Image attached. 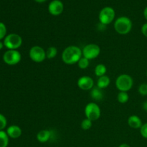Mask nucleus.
<instances>
[{"label":"nucleus","mask_w":147,"mask_h":147,"mask_svg":"<svg viewBox=\"0 0 147 147\" xmlns=\"http://www.w3.org/2000/svg\"><path fill=\"white\" fill-rule=\"evenodd\" d=\"M82 55V50L78 47L74 45L68 46L63 52L62 60L65 64L73 65L78 63Z\"/></svg>","instance_id":"f257e3e1"},{"label":"nucleus","mask_w":147,"mask_h":147,"mask_svg":"<svg viewBox=\"0 0 147 147\" xmlns=\"http://www.w3.org/2000/svg\"><path fill=\"white\" fill-rule=\"evenodd\" d=\"M115 30L120 34H127L132 29V22L129 17H121L115 21Z\"/></svg>","instance_id":"f03ea898"},{"label":"nucleus","mask_w":147,"mask_h":147,"mask_svg":"<svg viewBox=\"0 0 147 147\" xmlns=\"http://www.w3.org/2000/svg\"><path fill=\"white\" fill-rule=\"evenodd\" d=\"M133 78L127 74L120 75L116 80V86L118 90L120 91H129L133 87Z\"/></svg>","instance_id":"7ed1b4c3"},{"label":"nucleus","mask_w":147,"mask_h":147,"mask_svg":"<svg viewBox=\"0 0 147 147\" xmlns=\"http://www.w3.org/2000/svg\"><path fill=\"white\" fill-rule=\"evenodd\" d=\"M3 43L8 50H17L21 47L22 44V38L18 34L11 33L6 36Z\"/></svg>","instance_id":"20e7f679"},{"label":"nucleus","mask_w":147,"mask_h":147,"mask_svg":"<svg viewBox=\"0 0 147 147\" xmlns=\"http://www.w3.org/2000/svg\"><path fill=\"white\" fill-rule=\"evenodd\" d=\"M100 109L95 103H89L86 105L85 108V115L86 116V119H89L91 121L98 120L100 118Z\"/></svg>","instance_id":"39448f33"},{"label":"nucleus","mask_w":147,"mask_h":147,"mask_svg":"<svg viewBox=\"0 0 147 147\" xmlns=\"http://www.w3.org/2000/svg\"><path fill=\"white\" fill-rule=\"evenodd\" d=\"M116 12L112 7H106L102 9L99 13V21L104 25L111 24L113 21Z\"/></svg>","instance_id":"423d86ee"},{"label":"nucleus","mask_w":147,"mask_h":147,"mask_svg":"<svg viewBox=\"0 0 147 147\" xmlns=\"http://www.w3.org/2000/svg\"><path fill=\"white\" fill-rule=\"evenodd\" d=\"M21 54L17 50H8L3 55V60L9 65H14L21 61Z\"/></svg>","instance_id":"0eeeda50"},{"label":"nucleus","mask_w":147,"mask_h":147,"mask_svg":"<svg viewBox=\"0 0 147 147\" xmlns=\"http://www.w3.org/2000/svg\"><path fill=\"white\" fill-rule=\"evenodd\" d=\"M100 48L98 45L96 44H88L83 47L82 50L83 56L88 60H93V59L98 57L100 55Z\"/></svg>","instance_id":"6e6552de"},{"label":"nucleus","mask_w":147,"mask_h":147,"mask_svg":"<svg viewBox=\"0 0 147 147\" xmlns=\"http://www.w3.org/2000/svg\"><path fill=\"white\" fill-rule=\"evenodd\" d=\"M30 57L34 63H42L45 60L46 51L40 46H33L30 50Z\"/></svg>","instance_id":"1a4fd4ad"},{"label":"nucleus","mask_w":147,"mask_h":147,"mask_svg":"<svg viewBox=\"0 0 147 147\" xmlns=\"http://www.w3.org/2000/svg\"><path fill=\"white\" fill-rule=\"evenodd\" d=\"M64 9L63 3L60 0H53L49 4L48 11L53 16H58L63 13Z\"/></svg>","instance_id":"9d476101"},{"label":"nucleus","mask_w":147,"mask_h":147,"mask_svg":"<svg viewBox=\"0 0 147 147\" xmlns=\"http://www.w3.org/2000/svg\"><path fill=\"white\" fill-rule=\"evenodd\" d=\"M93 86H94V81L89 76H83L78 80V86L81 90H89L93 88Z\"/></svg>","instance_id":"9b49d317"},{"label":"nucleus","mask_w":147,"mask_h":147,"mask_svg":"<svg viewBox=\"0 0 147 147\" xmlns=\"http://www.w3.org/2000/svg\"><path fill=\"white\" fill-rule=\"evenodd\" d=\"M7 134L11 139H18L22 135V129L17 125H11L7 129Z\"/></svg>","instance_id":"f8f14e48"},{"label":"nucleus","mask_w":147,"mask_h":147,"mask_svg":"<svg viewBox=\"0 0 147 147\" xmlns=\"http://www.w3.org/2000/svg\"><path fill=\"white\" fill-rule=\"evenodd\" d=\"M128 124L133 129H141L142 126V121L140 118L137 116H131L128 119Z\"/></svg>","instance_id":"ddd939ff"},{"label":"nucleus","mask_w":147,"mask_h":147,"mask_svg":"<svg viewBox=\"0 0 147 147\" xmlns=\"http://www.w3.org/2000/svg\"><path fill=\"white\" fill-rule=\"evenodd\" d=\"M51 137V132L47 129H43L40 131L37 134V139L41 143H45L48 142Z\"/></svg>","instance_id":"4468645a"},{"label":"nucleus","mask_w":147,"mask_h":147,"mask_svg":"<svg viewBox=\"0 0 147 147\" xmlns=\"http://www.w3.org/2000/svg\"><path fill=\"white\" fill-rule=\"evenodd\" d=\"M110 83L111 80L109 77H108L107 76H101L99 78L97 81V87L100 89L106 88L110 85Z\"/></svg>","instance_id":"2eb2a0df"},{"label":"nucleus","mask_w":147,"mask_h":147,"mask_svg":"<svg viewBox=\"0 0 147 147\" xmlns=\"http://www.w3.org/2000/svg\"><path fill=\"white\" fill-rule=\"evenodd\" d=\"M102 89H100L99 88H94L91 90L90 92V96L92 98L96 100H100L103 98V93L102 92Z\"/></svg>","instance_id":"dca6fc26"},{"label":"nucleus","mask_w":147,"mask_h":147,"mask_svg":"<svg viewBox=\"0 0 147 147\" xmlns=\"http://www.w3.org/2000/svg\"><path fill=\"white\" fill-rule=\"evenodd\" d=\"M9 144V136L7 132L0 131V147H7Z\"/></svg>","instance_id":"f3484780"},{"label":"nucleus","mask_w":147,"mask_h":147,"mask_svg":"<svg viewBox=\"0 0 147 147\" xmlns=\"http://www.w3.org/2000/svg\"><path fill=\"white\" fill-rule=\"evenodd\" d=\"M107 72V68L106 66L103 64H99L95 68V74L98 77H101V76H106V73Z\"/></svg>","instance_id":"a211bd4d"},{"label":"nucleus","mask_w":147,"mask_h":147,"mask_svg":"<svg viewBox=\"0 0 147 147\" xmlns=\"http://www.w3.org/2000/svg\"><path fill=\"white\" fill-rule=\"evenodd\" d=\"M129 94L127 93V92L120 91L118 93L117 100L121 103H127L128 100H129Z\"/></svg>","instance_id":"6ab92c4d"},{"label":"nucleus","mask_w":147,"mask_h":147,"mask_svg":"<svg viewBox=\"0 0 147 147\" xmlns=\"http://www.w3.org/2000/svg\"><path fill=\"white\" fill-rule=\"evenodd\" d=\"M57 54V50L55 47H50L46 50V57L48 59H53L55 57Z\"/></svg>","instance_id":"aec40b11"},{"label":"nucleus","mask_w":147,"mask_h":147,"mask_svg":"<svg viewBox=\"0 0 147 147\" xmlns=\"http://www.w3.org/2000/svg\"><path fill=\"white\" fill-rule=\"evenodd\" d=\"M78 65L80 69H86L89 66V60L84 57H82L78 62Z\"/></svg>","instance_id":"412c9836"},{"label":"nucleus","mask_w":147,"mask_h":147,"mask_svg":"<svg viewBox=\"0 0 147 147\" xmlns=\"http://www.w3.org/2000/svg\"><path fill=\"white\" fill-rule=\"evenodd\" d=\"M92 126V121L88 119H85L81 122V128L83 130H88L91 128Z\"/></svg>","instance_id":"4be33fe9"},{"label":"nucleus","mask_w":147,"mask_h":147,"mask_svg":"<svg viewBox=\"0 0 147 147\" xmlns=\"http://www.w3.org/2000/svg\"><path fill=\"white\" fill-rule=\"evenodd\" d=\"M7 36V27L3 22H0V40Z\"/></svg>","instance_id":"5701e85b"},{"label":"nucleus","mask_w":147,"mask_h":147,"mask_svg":"<svg viewBox=\"0 0 147 147\" xmlns=\"http://www.w3.org/2000/svg\"><path fill=\"white\" fill-rule=\"evenodd\" d=\"M7 121L6 117L4 115L0 113V131H3V129H5V127L7 126Z\"/></svg>","instance_id":"b1692460"},{"label":"nucleus","mask_w":147,"mask_h":147,"mask_svg":"<svg viewBox=\"0 0 147 147\" xmlns=\"http://www.w3.org/2000/svg\"><path fill=\"white\" fill-rule=\"evenodd\" d=\"M139 93L142 96H147V83H142L139 86Z\"/></svg>","instance_id":"393cba45"},{"label":"nucleus","mask_w":147,"mask_h":147,"mask_svg":"<svg viewBox=\"0 0 147 147\" xmlns=\"http://www.w3.org/2000/svg\"><path fill=\"white\" fill-rule=\"evenodd\" d=\"M141 135L145 139H147V123L142 125L140 129Z\"/></svg>","instance_id":"a878e982"},{"label":"nucleus","mask_w":147,"mask_h":147,"mask_svg":"<svg viewBox=\"0 0 147 147\" xmlns=\"http://www.w3.org/2000/svg\"><path fill=\"white\" fill-rule=\"evenodd\" d=\"M142 33L144 36L147 37V23H145L142 27Z\"/></svg>","instance_id":"bb28decb"},{"label":"nucleus","mask_w":147,"mask_h":147,"mask_svg":"<svg viewBox=\"0 0 147 147\" xmlns=\"http://www.w3.org/2000/svg\"><path fill=\"white\" fill-rule=\"evenodd\" d=\"M143 109L144 111H146L147 112V100H146V101L145 102H144V103H143Z\"/></svg>","instance_id":"cd10ccee"},{"label":"nucleus","mask_w":147,"mask_h":147,"mask_svg":"<svg viewBox=\"0 0 147 147\" xmlns=\"http://www.w3.org/2000/svg\"><path fill=\"white\" fill-rule=\"evenodd\" d=\"M144 16L145 19L147 20V7L145 8L144 11Z\"/></svg>","instance_id":"c85d7f7f"},{"label":"nucleus","mask_w":147,"mask_h":147,"mask_svg":"<svg viewBox=\"0 0 147 147\" xmlns=\"http://www.w3.org/2000/svg\"><path fill=\"white\" fill-rule=\"evenodd\" d=\"M119 147H130V146L129 144H122Z\"/></svg>","instance_id":"c756f323"},{"label":"nucleus","mask_w":147,"mask_h":147,"mask_svg":"<svg viewBox=\"0 0 147 147\" xmlns=\"http://www.w3.org/2000/svg\"><path fill=\"white\" fill-rule=\"evenodd\" d=\"M35 1H37V2L38 3H43L45 2V1H47V0H34Z\"/></svg>","instance_id":"7c9ffc66"},{"label":"nucleus","mask_w":147,"mask_h":147,"mask_svg":"<svg viewBox=\"0 0 147 147\" xmlns=\"http://www.w3.org/2000/svg\"><path fill=\"white\" fill-rule=\"evenodd\" d=\"M3 47H4V43L0 41V50L3 48Z\"/></svg>","instance_id":"2f4dec72"},{"label":"nucleus","mask_w":147,"mask_h":147,"mask_svg":"<svg viewBox=\"0 0 147 147\" xmlns=\"http://www.w3.org/2000/svg\"><path fill=\"white\" fill-rule=\"evenodd\" d=\"M146 76H147V70H146Z\"/></svg>","instance_id":"473e14b6"}]
</instances>
